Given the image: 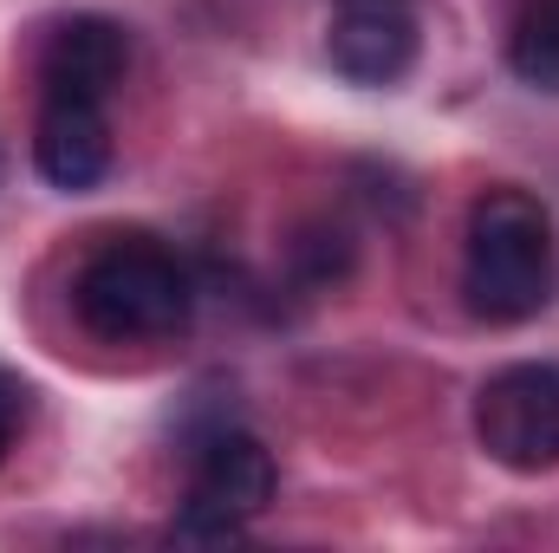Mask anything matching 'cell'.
<instances>
[{"instance_id": "6da1fadb", "label": "cell", "mask_w": 559, "mask_h": 553, "mask_svg": "<svg viewBox=\"0 0 559 553\" xmlns=\"http://www.w3.org/2000/svg\"><path fill=\"white\" fill-rule=\"evenodd\" d=\"M554 215L527 189H488L468 209V248H462V293L468 313L488 326H521L554 306Z\"/></svg>"}, {"instance_id": "7a4b0ae2", "label": "cell", "mask_w": 559, "mask_h": 553, "mask_svg": "<svg viewBox=\"0 0 559 553\" xmlns=\"http://www.w3.org/2000/svg\"><path fill=\"white\" fill-rule=\"evenodd\" d=\"M72 306L98 339L138 345V339H176L189 326L195 286H189V268L156 235H111L79 268Z\"/></svg>"}, {"instance_id": "3957f363", "label": "cell", "mask_w": 559, "mask_h": 553, "mask_svg": "<svg viewBox=\"0 0 559 553\" xmlns=\"http://www.w3.org/2000/svg\"><path fill=\"white\" fill-rule=\"evenodd\" d=\"M274 502V456L248 430H222L195 449L182 508H176V541H235L248 521H261Z\"/></svg>"}, {"instance_id": "277c9868", "label": "cell", "mask_w": 559, "mask_h": 553, "mask_svg": "<svg viewBox=\"0 0 559 553\" xmlns=\"http://www.w3.org/2000/svg\"><path fill=\"white\" fill-rule=\"evenodd\" d=\"M475 443L514 475L559 469V365H508L475 391Z\"/></svg>"}, {"instance_id": "5b68a950", "label": "cell", "mask_w": 559, "mask_h": 553, "mask_svg": "<svg viewBox=\"0 0 559 553\" xmlns=\"http://www.w3.org/2000/svg\"><path fill=\"white\" fill-rule=\"evenodd\" d=\"M325 59L352 85H397L417 66L411 0H338L325 26Z\"/></svg>"}, {"instance_id": "8992f818", "label": "cell", "mask_w": 559, "mask_h": 553, "mask_svg": "<svg viewBox=\"0 0 559 553\" xmlns=\"http://www.w3.org/2000/svg\"><path fill=\"white\" fill-rule=\"evenodd\" d=\"M131 66V39L118 20L105 13H72L46 33V52H39V92L46 98H79V105H105L111 85L124 79Z\"/></svg>"}, {"instance_id": "52a82bcc", "label": "cell", "mask_w": 559, "mask_h": 553, "mask_svg": "<svg viewBox=\"0 0 559 553\" xmlns=\"http://www.w3.org/2000/svg\"><path fill=\"white\" fill-rule=\"evenodd\" d=\"M33 163L52 189H92L111 169V125L105 105H79V98H46L39 105V131H33Z\"/></svg>"}, {"instance_id": "ba28073f", "label": "cell", "mask_w": 559, "mask_h": 553, "mask_svg": "<svg viewBox=\"0 0 559 553\" xmlns=\"http://www.w3.org/2000/svg\"><path fill=\"white\" fill-rule=\"evenodd\" d=\"M508 66L534 92H559V0H527L508 33Z\"/></svg>"}, {"instance_id": "9c48e42d", "label": "cell", "mask_w": 559, "mask_h": 553, "mask_svg": "<svg viewBox=\"0 0 559 553\" xmlns=\"http://www.w3.org/2000/svg\"><path fill=\"white\" fill-rule=\"evenodd\" d=\"M20 411H26V385L13 372H0V456L13 449V430H20Z\"/></svg>"}]
</instances>
